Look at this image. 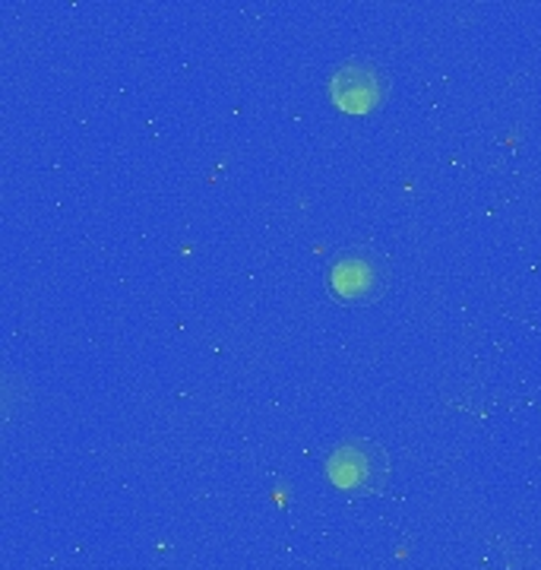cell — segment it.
<instances>
[{"label": "cell", "instance_id": "6da1fadb", "mask_svg": "<svg viewBox=\"0 0 541 570\" xmlns=\"http://www.w3.org/2000/svg\"><path fill=\"white\" fill-rule=\"evenodd\" d=\"M390 453L377 441H342L326 456V479L352 498H374L390 482Z\"/></svg>", "mask_w": 541, "mask_h": 570}, {"label": "cell", "instance_id": "3957f363", "mask_svg": "<svg viewBox=\"0 0 541 570\" xmlns=\"http://www.w3.org/2000/svg\"><path fill=\"white\" fill-rule=\"evenodd\" d=\"M326 92H329V102L336 105L342 115L364 118V115L381 108L386 92H390V80L374 61L352 58L329 73Z\"/></svg>", "mask_w": 541, "mask_h": 570}, {"label": "cell", "instance_id": "7a4b0ae2", "mask_svg": "<svg viewBox=\"0 0 541 570\" xmlns=\"http://www.w3.org/2000/svg\"><path fill=\"white\" fill-rule=\"evenodd\" d=\"M390 285V264L371 247L340 250L326 266V288L342 305H371Z\"/></svg>", "mask_w": 541, "mask_h": 570}]
</instances>
